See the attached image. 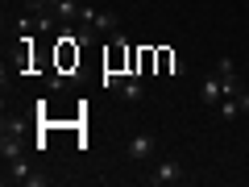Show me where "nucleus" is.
Segmentation results:
<instances>
[{
    "mask_svg": "<svg viewBox=\"0 0 249 187\" xmlns=\"http://www.w3.org/2000/svg\"><path fill=\"white\" fill-rule=\"evenodd\" d=\"M104 88H108V92H116L121 100H129V104L145 96V92H142V79H137V75H116V71H108V75H104Z\"/></svg>",
    "mask_w": 249,
    "mask_h": 187,
    "instance_id": "f257e3e1",
    "label": "nucleus"
},
{
    "mask_svg": "<svg viewBox=\"0 0 249 187\" xmlns=\"http://www.w3.org/2000/svg\"><path fill=\"white\" fill-rule=\"evenodd\" d=\"M187 179V170H183V162H175V158H166V162H158V167L145 175V183H154V187H166V183H183Z\"/></svg>",
    "mask_w": 249,
    "mask_h": 187,
    "instance_id": "f03ea898",
    "label": "nucleus"
},
{
    "mask_svg": "<svg viewBox=\"0 0 249 187\" xmlns=\"http://www.w3.org/2000/svg\"><path fill=\"white\" fill-rule=\"evenodd\" d=\"M154 150H158V137H154V133H137L133 142L124 146V158H129V162H150Z\"/></svg>",
    "mask_w": 249,
    "mask_h": 187,
    "instance_id": "7ed1b4c3",
    "label": "nucleus"
},
{
    "mask_svg": "<svg viewBox=\"0 0 249 187\" xmlns=\"http://www.w3.org/2000/svg\"><path fill=\"white\" fill-rule=\"evenodd\" d=\"M199 100H204L208 108H216L224 100V83H220V75H208L204 79V88H199Z\"/></svg>",
    "mask_w": 249,
    "mask_h": 187,
    "instance_id": "20e7f679",
    "label": "nucleus"
},
{
    "mask_svg": "<svg viewBox=\"0 0 249 187\" xmlns=\"http://www.w3.org/2000/svg\"><path fill=\"white\" fill-rule=\"evenodd\" d=\"M29 179H34V170H29V162H25V158L4 162V183H29Z\"/></svg>",
    "mask_w": 249,
    "mask_h": 187,
    "instance_id": "39448f33",
    "label": "nucleus"
},
{
    "mask_svg": "<svg viewBox=\"0 0 249 187\" xmlns=\"http://www.w3.org/2000/svg\"><path fill=\"white\" fill-rule=\"evenodd\" d=\"M216 75H220V83H224V96H237V67H232V58L216 62Z\"/></svg>",
    "mask_w": 249,
    "mask_h": 187,
    "instance_id": "423d86ee",
    "label": "nucleus"
},
{
    "mask_svg": "<svg viewBox=\"0 0 249 187\" xmlns=\"http://www.w3.org/2000/svg\"><path fill=\"white\" fill-rule=\"evenodd\" d=\"M79 9H83L79 0H54V9H50V13L62 21V25H71V21H79Z\"/></svg>",
    "mask_w": 249,
    "mask_h": 187,
    "instance_id": "0eeeda50",
    "label": "nucleus"
},
{
    "mask_svg": "<svg viewBox=\"0 0 249 187\" xmlns=\"http://www.w3.org/2000/svg\"><path fill=\"white\" fill-rule=\"evenodd\" d=\"M0 158H4V162H13V158H25V146H21V137L4 133V142H0Z\"/></svg>",
    "mask_w": 249,
    "mask_h": 187,
    "instance_id": "6e6552de",
    "label": "nucleus"
},
{
    "mask_svg": "<svg viewBox=\"0 0 249 187\" xmlns=\"http://www.w3.org/2000/svg\"><path fill=\"white\" fill-rule=\"evenodd\" d=\"M241 112V104H237V96H224L220 104H216V116H220V121H232V116Z\"/></svg>",
    "mask_w": 249,
    "mask_h": 187,
    "instance_id": "1a4fd4ad",
    "label": "nucleus"
},
{
    "mask_svg": "<svg viewBox=\"0 0 249 187\" xmlns=\"http://www.w3.org/2000/svg\"><path fill=\"white\" fill-rule=\"evenodd\" d=\"M25 13H42V9H54V0H21Z\"/></svg>",
    "mask_w": 249,
    "mask_h": 187,
    "instance_id": "9d476101",
    "label": "nucleus"
},
{
    "mask_svg": "<svg viewBox=\"0 0 249 187\" xmlns=\"http://www.w3.org/2000/svg\"><path fill=\"white\" fill-rule=\"evenodd\" d=\"M237 104H241V112H249V92H241V96H237Z\"/></svg>",
    "mask_w": 249,
    "mask_h": 187,
    "instance_id": "9b49d317",
    "label": "nucleus"
}]
</instances>
